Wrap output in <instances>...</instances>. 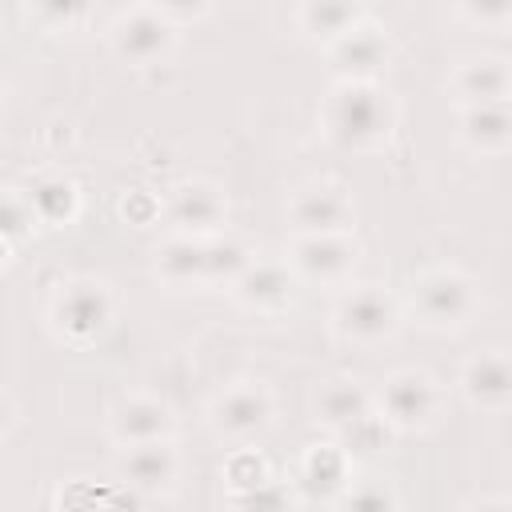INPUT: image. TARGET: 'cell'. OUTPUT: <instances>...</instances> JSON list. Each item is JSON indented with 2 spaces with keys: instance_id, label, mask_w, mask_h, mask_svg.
Here are the masks:
<instances>
[{
  "instance_id": "obj_25",
  "label": "cell",
  "mask_w": 512,
  "mask_h": 512,
  "mask_svg": "<svg viewBox=\"0 0 512 512\" xmlns=\"http://www.w3.org/2000/svg\"><path fill=\"white\" fill-rule=\"evenodd\" d=\"M332 512H400V492L384 476H352L348 488L332 500Z\"/></svg>"
},
{
  "instance_id": "obj_11",
  "label": "cell",
  "mask_w": 512,
  "mask_h": 512,
  "mask_svg": "<svg viewBox=\"0 0 512 512\" xmlns=\"http://www.w3.org/2000/svg\"><path fill=\"white\" fill-rule=\"evenodd\" d=\"M116 476H120L136 496L168 500V496H176V488H180L184 456H180V448H176L172 440L132 444V448H120V456H116Z\"/></svg>"
},
{
  "instance_id": "obj_2",
  "label": "cell",
  "mask_w": 512,
  "mask_h": 512,
  "mask_svg": "<svg viewBox=\"0 0 512 512\" xmlns=\"http://www.w3.org/2000/svg\"><path fill=\"white\" fill-rule=\"evenodd\" d=\"M480 280L456 264H436L412 276L408 312L428 332H460L480 316Z\"/></svg>"
},
{
  "instance_id": "obj_29",
  "label": "cell",
  "mask_w": 512,
  "mask_h": 512,
  "mask_svg": "<svg viewBox=\"0 0 512 512\" xmlns=\"http://www.w3.org/2000/svg\"><path fill=\"white\" fill-rule=\"evenodd\" d=\"M120 216H124L132 228H148V224L160 220V196L136 188V192H128V196L120 200Z\"/></svg>"
},
{
  "instance_id": "obj_6",
  "label": "cell",
  "mask_w": 512,
  "mask_h": 512,
  "mask_svg": "<svg viewBox=\"0 0 512 512\" xmlns=\"http://www.w3.org/2000/svg\"><path fill=\"white\" fill-rule=\"evenodd\" d=\"M376 412L396 436H420L444 416V384L424 368H396L372 392Z\"/></svg>"
},
{
  "instance_id": "obj_10",
  "label": "cell",
  "mask_w": 512,
  "mask_h": 512,
  "mask_svg": "<svg viewBox=\"0 0 512 512\" xmlns=\"http://www.w3.org/2000/svg\"><path fill=\"white\" fill-rule=\"evenodd\" d=\"M356 240L348 236H292L284 264L292 268L296 284H316V288H344L356 272Z\"/></svg>"
},
{
  "instance_id": "obj_8",
  "label": "cell",
  "mask_w": 512,
  "mask_h": 512,
  "mask_svg": "<svg viewBox=\"0 0 512 512\" xmlns=\"http://www.w3.org/2000/svg\"><path fill=\"white\" fill-rule=\"evenodd\" d=\"M108 48L116 60H124L128 68H156L168 64V56L180 44V32L160 16L156 4H132L120 8L108 20Z\"/></svg>"
},
{
  "instance_id": "obj_28",
  "label": "cell",
  "mask_w": 512,
  "mask_h": 512,
  "mask_svg": "<svg viewBox=\"0 0 512 512\" xmlns=\"http://www.w3.org/2000/svg\"><path fill=\"white\" fill-rule=\"evenodd\" d=\"M36 228H40V224H36L32 204H28V196L20 192V184L0 188V236H4L8 244H16V240L32 236Z\"/></svg>"
},
{
  "instance_id": "obj_12",
  "label": "cell",
  "mask_w": 512,
  "mask_h": 512,
  "mask_svg": "<svg viewBox=\"0 0 512 512\" xmlns=\"http://www.w3.org/2000/svg\"><path fill=\"white\" fill-rule=\"evenodd\" d=\"M296 288H300V284H296L292 268L284 264V256H256V260L232 280L228 296H232L244 312L276 320V316H284V312L296 304Z\"/></svg>"
},
{
  "instance_id": "obj_15",
  "label": "cell",
  "mask_w": 512,
  "mask_h": 512,
  "mask_svg": "<svg viewBox=\"0 0 512 512\" xmlns=\"http://www.w3.org/2000/svg\"><path fill=\"white\" fill-rule=\"evenodd\" d=\"M332 68L340 72V80H376L388 64H392V36L384 24H376L372 16H364L360 24H352L344 36H336L328 48Z\"/></svg>"
},
{
  "instance_id": "obj_35",
  "label": "cell",
  "mask_w": 512,
  "mask_h": 512,
  "mask_svg": "<svg viewBox=\"0 0 512 512\" xmlns=\"http://www.w3.org/2000/svg\"><path fill=\"white\" fill-rule=\"evenodd\" d=\"M12 248H16V244H8V240L0 236V272H4L8 264H12Z\"/></svg>"
},
{
  "instance_id": "obj_9",
  "label": "cell",
  "mask_w": 512,
  "mask_h": 512,
  "mask_svg": "<svg viewBox=\"0 0 512 512\" xmlns=\"http://www.w3.org/2000/svg\"><path fill=\"white\" fill-rule=\"evenodd\" d=\"M284 220L292 236H348L356 228V200L340 180H308L288 196Z\"/></svg>"
},
{
  "instance_id": "obj_30",
  "label": "cell",
  "mask_w": 512,
  "mask_h": 512,
  "mask_svg": "<svg viewBox=\"0 0 512 512\" xmlns=\"http://www.w3.org/2000/svg\"><path fill=\"white\" fill-rule=\"evenodd\" d=\"M28 16L36 24H44L48 32H68L76 20L88 16V8H76V4H40V8H28Z\"/></svg>"
},
{
  "instance_id": "obj_14",
  "label": "cell",
  "mask_w": 512,
  "mask_h": 512,
  "mask_svg": "<svg viewBox=\"0 0 512 512\" xmlns=\"http://www.w3.org/2000/svg\"><path fill=\"white\" fill-rule=\"evenodd\" d=\"M172 436H176V412L168 400H160L152 392H128L108 412V440L116 448L172 440Z\"/></svg>"
},
{
  "instance_id": "obj_3",
  "label": "cell",
  "mask_w": 512,
  "mask_h": 512,
  "mask_svg": "<svg viewBox=\"0 0 512 512\" xmlns=\"http://www.w3.org/2000/svg\"><path fill=\"white\" fill-rule=\"evenodd\" d=\"M328 328L348 348H380L404 328V304L380 284H352L336 296Z\"/></svg>"
},
{
  "instance_id": "obj_19",
  "label": "cell",
  "mask_w": 512,
  "mask_h": 512,
  "mask_svg": "<svg viewBox=\"0 0 512 512\" xmlns=\"http://www.w3.org/2000/svg\"><path fill=\"white\" fill-rule=\"evenodd\" d=\"M372 408H376V396H372V388L364 380H356V376H332V380L320 384V392L312 400V420L328 436H336L348 424H356L360 416H368Z\"/></svg>"
},
{
  "instance_id": "obj_21",
  "label": "cell",
  "mask_w": 512,
  "mask_h": 512,
  "mask_svg": "<svg viewBox=\"0 0 512 512\" xmlns=\"http://www.w3.org/2000/svg\"><path fill=\"white\" fill-rule=\"evenodd\" d=\"M152 276L168 292H196L208 288V268H204V240L172 236L152 252Z\"/></svg>"
},
{
  "instance_id": "obj_7",
  "label": "cell",
  "mask_w": 512,
  "mask_h": 512,
  "mask_svg": "<svg viewBox=\"0 0 512 512\" xmlns=\"http://www.w3.org/2000/svg\"><path fill=\"white\" fill-rule=\"evenodd\" d=\"M228 216H232L228 192L204 176H184L160 196V220L172 228V236H188V240L220 236L228 232Z\"/></svg>"
},
{
  "instance_id": "obj_5",
  "label": "cell",
  "mask_w": 512,
  "mask_h": 512,
  "mask_svg": "<svg viewBox=\"0 0 512 512\" xmlns=\"http://www.w3.org/2000/svg\"><path fill=\"white\" fill-rule=\"evenodd\" d=\"M208 432L228 448H256L276 424V392L264 380H232L208 404Z\"/></svg>"
},
{
  "instance_id": "obj_16",
  "label": "cell",
  "mask_w": 512,
  "mask_h": 512,
  "mask_svg": "<svg viewBox=\"0 0 512 512\" xmlns=\"http://www.w3.org/2000/svg\"><path fill=\"white\" fill-rule=\"evenodd\" d=\"M288 488L296 492V500H336L348 480H352V460L336 448V440H316V444H304L292 472L284 476Z\"/></svg>"
},
{
  "instance_id": "obj_22",
  "label": "cell",
  "mask_w": 512,
  "mask_h": 512,
  "mask_svg": "<svg viewBox=\"0 0 512 512\" xmlns=\"http://www.w3.org/2000/svg\"><path fill=\"white\" fill-rule=\"evenodd\" d=\"M368 12L360 4H332V0H308L292 12L296 20V32L320 48H328L336 36H344L352 24H360Z\"/></svg>"
},
{
  "instance_id": "obj_20",
  "label": "cell",
  "mask_w": 512,
  "mask_h": 512,
  "mask_svg": "<svg viewBox=\"0 0 512 512\" xmlns=\"http://www.w3.org/2000/svg\"><path fill=\"white\" fill-rule=\"evenodd\" d=\"M456 140L472 156H504L512 148V112H508V104L456 108Z\"/></svg>"
},
{
  "instance_id": "obj_32",
  "label": "cell",
  "mask_w": 512,
  "mask_h": 512,
  "mask_svg": "<svg viewBox=\"0 0 512 512\" xmlns=\"http://www.w3.org/2000/svg\"><path fill=\"white\" fill-rule=\"evenodd\" d=\"M156 8H160V16H164V20H168V24L176 28V32H180V28L188 24V20L196 24V20L212 16V8H208V4H192V8H188V4H156Z\"/></svg>"
},
{
  "instance_id": "obj_27",
  "label": "cell",
  "mask_w": 512,
  "mask_h": 512,
  "mask_svg": "<svg viewBox=\"0 0 512 512\" xmlns=\"http://www.w3.org/2000/svg\"><path fill=\"white\" fill-rule=\"evenodd\" d=\"M228 504H232V512H292L300 500H296V492L288 488V480L272 476V480H264V484L252 488V492L228 496Z\"/></svg>"
},
{
  "instance_id": "obj_24",
  "label": "cell",
  "mask_w": 512,
  "mask_h": 512,
  "mask_svg": "<svg viewBox=\"0 0 512 512\" xmlns=\"http://www.w3.org/2000/svg\"><path fill=\"white\" fill-rule=\"evenodd\" d=\"M332 440H336V448H340L352 464H360V460H372V456L388 452L392 440H396V432H392V428L384 424V416L372 408L368 416H360L356 424H348L344 432H336Z\"/></svg>"
},
{
  "instance_id": "obj_18",
  "label": "cell",
  "mask_w": 512,
  "mask_h": 512,
  "mask_svg": "<svg viewBox=\"0 0 512 512\" xmlns=\"http://www.w3.org/2000/svg\"><path fill=\"white\" fill-rule=\"evenodd\" d=\"M20 192L32 204V216L40 228H68L80 216V188L72 176H64L60 168H40L32 172Z\"/></svg>"
},
{
  "instance_id": "obj_1",
  "label": "cell",
  "mask_w": 512,
  "mask_h": 512,
  "mask_svg": "<svg viewBox=\"0 0 512 512\" xmlns=\"http://www.w3.org/2000/svg\"><path fill=\"white\" fill-rule=\"evenodd\" d=\"M400 124V108L380 80H336L320 100V132L348 152H380Z\"/></svg>"
},
{
  "instance_id": "obj_13",
  "label": "cell",
  "mask_w": 512,
  "mask_h": 512,
  "mask_svg": "<svg viewBox=\"0 0 512 512\" xmlns=\"http://www.w3.org/2000/svg\"><path fill=\"white\" fill-rule=\"evenodd\" d=\"M456 392L468 408L500 416L512 408V360L504 348L472 352L456 372Z\"/></svg>"
},
{
  "instance_id": "obj_17",
  "label": "cell",
  "mask_w": 512,
  "mask_h": 512,
  "mask_svg": "<svg viewBox=\"0 0 512 512\" xmlns=\"http://www.w3.org/2000/svg\"><path fill=\"white\" fill-rule=\"evenodd\" d=\"M448 92H452L456 108H468V104H508V96H512L508 56H500V52L460 56L452 64V72H448Z\"/></svg>"
},
{
  "instance_id": "obj_26",
  "label": "cell",
  "mask_w": 512,
  "mask_h": 512,
  "mask_svg": "<svg viewBox=\"0 0 512 512\" xmlns=\"http://www.w3.org/2000/svg\"><path fill=\"white\" fill-rule=\"evenodd\" d=\"M272 476H276V472H272V464L264 460L260 448H232V456H228V464H224V488H228V496L252 492V488H260V484L272 480Z\"/></svg>"
},
{
  "instance_id": "obj_33",
  "label": "cell",
  "mask_w": 512,
  "mask_h": 512,
  "mask_svg": "<svg viewBox=\"0 0 512 512\" xmlns=\"http://www.w3.org/2000/svg\"><path fill=\"white\" fill-rule=\"evenodd\" d=\"M460 512H512V500L504 492H480L460 504Z\"/></svg>"
},
{
  "instance_id": "obj_4",
  "label": "cell",
  "mask_w": 512,
  "mask_h": 512,
  "mask_svg": "<svg viewBox=\"0 0 512 512\" xmlns=\"http://www.w3.org/2000/svg\"><path fill=\"white\" fill-rule=\"evenodd\" d=\"M112 320H116V296L96 276L64 280L48 308V324H52L56 340H64L68 348H88V344L104 340Z\"/></svg>"
},
{
  "instance_id": "obj_23",
  "label": "cell",
  "mask_w": 512,
  "mask_h": 512,
  "mask_svg": "<svg viewBox=\"0 0 512 512\" xmlns=\"http://www.w3.org/2000/svg\"><path fill=\"white\" fill-rule=\"evenodd\" d=\"M256 260L252 244L236 232H220L204 240V268H208V288H232V280Z\"/></svg>"
},
{
  "instance_id": "obj_34",
  "label": "cell",
  "mask_w": 512,
  "mask_h": 512,
  "mask_svg": "<svg viewBox=\"0 0 512 512\" xmlns=\"http://www.w3.org/2000/svg\"><path fill=\"white\" fill-rule=\"evenodd\" d=\"M16 420H20V412H16V400H12V396L0 388V440H4V436L16 428Z\"/></svg>"
},
{
  "instance_id": "obj_31",
  "label": "cell",
  "mask_w": 512,
  "mask_h": 512,
  "mask_svg": "<svg viewBox=\"0 0 512 512\" xmlns=\"http://www.w3.org/2000/svg\"><path fill=\"white\" fill-rule=\"evenodd\" d=\"M456 16L468 20V24H476V28L500 32V28L512 20V4H460Z\"/></svg>"
},
{
  "instance_id": "obj_36",
  "label": "cell",
  "mask_w": 512,
  "mask_h": 512,
  "mask_svg": "<svg viewBox=\"0 0 512 512\" xmlns=\"http://www.w3.org/2000/svg\"><path fill=\"white\" fill-rule=\"evenodd\" d=\"M0 116H4V84H0Z\"/></svg>"
}]
</instances>
